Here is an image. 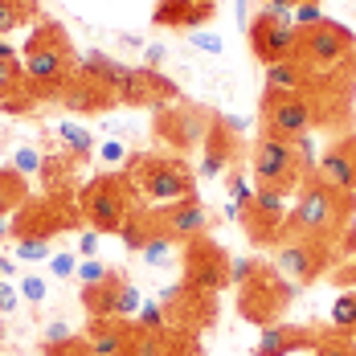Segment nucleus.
<instances>
[{
    "instance_id": "nucleus-59",
    "label": "nucleus",
    "mask_w": 356,
    "mask_h": 356,
    "mask_svg": "<svg viewBox=\"0 0 356 356\" xmlns=\"http://www.w3.org/2000/svg\"><path fill=\"white\" fill-rule=\"evenodd\" d=\"M0 356H13V353H0Z\"/></svg>"
},
{
    "instance_id": "nucleus-13",
    "label": "nucleus",
    "mask_w": 356,
    "mask_h": 356,
    "mask_svg": "<svg viewBox=\"0 0 356 356\" xmlns=\"http://www.w3.org/2000/svg\"><path fill=\"white\" fill-rule=\"evenodd\" d=\"M262 131L279 136V140H303L312 136V127L320 123V115L312 107V95H262Z\"/></svg>"
},
{
    "instance_id": "nucleus-51",
    "label": "nucleus",
    "mask_w": 356,
    "mask_h": 356,
    "mask_svg": "<svg viewBox=\"0 0 356 356\" xmlns=\"http://www.w3.org/2000/svg\"><path fill=\"white\" fill-rule=\"evenodd\" d=\"M164 58H168V49H164L160 41H152V45H143V66H152V70H160V66H164Z\"/></svg>"
},
{
    "instance_id": "nucleus-21",
    "label": "nucleus",
    "mask_w": 356,
    "mask_h": 356,
    "mask_svg": "<svg viewBox=\"0 0 356 356\" xmlns=\"http://www.w3.org/2000/svg\"><path fill=\"white\" fill-rule=\"evenodd\" d=\"M316 177L340 193H353L356 197V131L340 136L336 143H327L320 152V164H316Z\"/></svg>"
},
{
    "instance_id": "nucleus-26",
    "label": "nucleus",
    "mask_w": 356,
    "mask_h": 356,
    "mask_svg": "<svg viewBox=\"0 0 356 356\" xmlns=\"http://www.w3.org/2000/svg\"><path fill=\"white\" fill-rule=\"evenodd\" d=\"M140 356H201V340L177 332V327H160V332H143L140 336Z\"/></svg>"
},
{
    "instance_id": "nucleus-29",
    "label": "nucleus",
    "mask_w": 356,
    "mask_h": 356,
    "mask_svg": "<svg viewBox=\"0 0 356 356\" xmlns=\"http://www.w3.org/2000/svg\"><path fill=\"white\" fill-rule=\"evenodd\" d=\"M49 131H54V140H58V147H62V152H70V156H78L82 164H86V160H90V156L99 152V143H95V136H90L86 127H78V123H70V119L54 123Z\"/></svg>"
},
{
    "instance_id": "nucleus-38",
    "label": "nucleus",
    "mask_w": 356,
    "mask_h": 356,
    "mask_svg": "<svg viewBox=\"0 0 356 356\" xmlns=\"http://www.w3.org/2000/svg\"><path fill=\"white\" fill-rule=\"evenodd\" d=\"M312 356H356V340H348V336H336V332H323L320 348Z\"/></svg>"
},
{
    "instance_id": "nucleus-42",
    "label": "nucleus",
    "mask_w": 356,
    "mask_h": 356,
    "mask_svg": "<svg viewBox=\"0 0 356 356\" xmlns=\"http://www.w3.org/2000/svg\"><path fill=\"white\" fill-rule=\"evenodd\" d=\"M136 323H140L143 332H160V327H168V323H164V307H160V303H147V299H143Z\"/></svg>"
},
{
    "instance_id": "nucleus-54",
    "label": "nucleus",
    "mask_w": 356,
    "mask_h": 356,
    "mask_svg": "<svg viewBox=\"0 0 356 356\" xmlns=\"http://www.w3.org/2000/svg\"><path fill=\"white\" fill-rule=\"evenodd\" d=\"M119 41H123L127 49H143V41H140V37H131V33H123V37H119Z\"/></svg>"
},
{
    "instance_id": "nucleus-3",
    "label": "nucleus",
    "mask_w": 356,
    "mask_h": 356,
    "mask_svg": "<svg viewBox=\"0 0 356 356\" xmlns=\"http://www.w3.org/2000/svg\"><path fill=\"white\" fill-rule=\"evenodd\" d=\"M78 217L95 229V234H123L143 209H152L136 193V184L127 180V172H99L95 180H86L74 197Z\"/></svg>"
},
{
    "instance_id": "nucleus-39",
    "label": "nucleus",
    "mask_w": 356,
    "mask_h": 356,
    "mask_svg": "<svg viewBox=\"0 0 356 356\" xmlns=\"http://www.w3.org/2000/svg\"><path fill=\"white\" fill-rule=\"evenodd\" d=\"M140 307H143V295H140V286H123V291H119V307H115V316H119V320H136V316H140Z\"/></svg>"
},
{
    "instance_id": "nucleus-11",
    "label": "nucleus",
    "mask_w": 356,
    "mask_h": 356,
    "mask_svg": "<svg viewBox=\"0 0 356 356\" xmlns=\"http://www.w3.org/2000/svg\"><path fill=\"white\" fill-rule=\"evenodd\" d=\"M160 307H164V323L177 327V332H188V336H201L217 320V295L197 291L188 283L164 286L160 291Z\"/></svg>"
},
{
    "instance_id": "nucleus-27",
    "label": "nucleus",
    "mask_w": 356,
    "mask_h": 356,
    "mask_svg": "<svg viewBox=\"0 0 356 356\" xmlns=\"http://www.w3.org/2000/svg\"><path fill=\"white\" fill-rule=\"evenodd\" d=\"M123 286H127V279H123L119 270H111L103 283L82 286V307H86V316H90V320H107V316H115L119 291H123Z\"/></svg>"
},
{
    "instance_id": "nucleus-34",
    "label": "nucleus",
    "mask_w": 356,
    "mask_h": 356,
    "mask_svg": "<svg viewBox=\"0 0 356 356\" xmlns=\"http://www.w3.org/2000/svg\"><path fill=\"white\" fill-rule=\"evenodd\" d=\"M156 229H160V225H156V213H152V209H143V213L136 217L119 238H123V246H127V250H143L147 242H152V234H156Z\"/></svg>"
},
{
    "instance_id": "nucleus-12",
    "label": "nucleus",
    "mask_w": 356,
    "mask_h": 356,
    "mask_svg": "<svg viewBox=\"0 0 356 356\" xmlns=\"http://www.w3.org/2000/svg\"><path fill=\"white\" fill-rule=\"evenodd\" d=\"M180 266H184V283L197 286V291L217 295V291L229 286V254H225V246H217L209 234L180 246Z\"/></svg>"
},
{
    "instance_id": "nucleus-36",
    "label": "nucleus",
    "mask_w": 356,
    "mask_h": 356,
    "mask_svg": "<svg viewBox=\"0 0 356 356\" xmlns=\"http://www.w3.org/2000/svg\"><path fill=\"white\" fill-rule=\"evenodd\" d=\"M225 197H229V201H238V205H242V209H246L250 205V197H254V188H250V180L242 177V172H238V168H225Z\"/></svg>"
},
{
    "instance_id": "nucleus-31",
    "label": "nucleus",
    "mask_w": 356,
    "mask_h": 356,
    "mask_svg": "<svg viewBox=\"0 0 356 356\" xmlns=\"http://www.w3.org/2000/svg\"><path fill=\"white\" fill-rule=\"evenodd\" d=\"M25 201H29V193H25V177L13 172V168H0V217L17 213Z\"/></svg>"
},
{
    "instance_id": "nucleus-41",
    "label": "nucleus",
    "mask_w": 356,
    "mask_h": 356,
    "mask_svg": "<svg viewBox=\"0 0 356 356\" xmlns=\"http://www.w3.org/2000/svg\"><path fill=\"white\" fill-rule=\"evenodd\" d=\"M78 262H82L78 254H66V250H62V254H49V262H45V266H49V275H54V279H74V275H78Z\"/></svg>"
},
{
    "instance_id": "nucleus-7",
    "label": "nucleus",
    "mask_w": 356,
    "mask_h": 356,
    "mask_svg": "<svg viewBox=\"0 0 356 356\" xmlns=\"http://www.w3.org/2000/svg\"><path fill=\"white\" fill-rule=\"evenodd\" d=\"M353 45H356L353 29H344L340 21H327V17H323L320 25L299 29V49H295V58L316 74V78H332V74L344 70Z\"/></svg>"
},
{
    "instance_id": "nucleus-55",
    "label": "nucleus",
    "mask_w": 356,
    "mask_h": 356,
    "mask_svg": "<svg viewBox=\"0 0 356 356\" xmlns=\"http://www.w3.org/2000/svg\"><path fill=\"white\" fill-rule=\"evenodd\" d=\"M344 74H353L356 78V45H353V54H348V62H344Z\"/></svg>"
},
{
    "instance_id": "nucleus-46",
    "label": "nucleus",
    "mask_w": 356,
    "mask_h": 356,
    "mask_svg": "<svg viewBox=\"0 0 356 356\" xmlns=\"http://www.w3.org/2000/svg\"><path fill=\"white\" fill-rule=\"evenodd\" d=\"M258 266H262L258 258H229V286H242Z\"/></svg>"
},
{
    "instance_id": "nucleus-14",
    "label": "nucleus",
    "mask_w": 356,
    "mask_h": 356,
    "mask_svg": "<svg viewBox=\"0 0 356 356\" xmlns=\"http://www.w3.org/2000/svg\"><path fill=\"white\" fill-rule=\"evenodd\" d=\"M332 254H336V246H323V242H312V238H286L283 246L275 250L270 266L283 275L286 283L307 286L332 266Z\"/></svg>"
},
{
    "instance_id": "nucleus-25",
    "label": "nucleus",
    "mask_w": 356,
    "mask_h": 356,
    "mask_svg": "<svg viewBox=\"0 0 356 356\" xmlns=\"http://www.w3.org/2000/svg\"><path fill=\"white\" fill-rule=\"evenodd\" d=\"M312 86H316V74L299 58H283V62L266 66V82H262V90H270V95H307Z\"/></svg>"
},
{
    "instance_id": "nucleus-16",
    "label": "nucleus",
    "mask_w": 356,
    "mask_h": 356,
    "mask_svg": "<svg viewBox=\"0 0 356 356\" xmlns=\"http://www.w3.org/2000/svg\"><path fill=\"white\" fill-rule=\"evenodd\" d=\"M119 103H123V107L164 111V107H172V103H180V86L168 74L152 70V66H131L127 82L119 86Z\"/></svg>"
},
{
    "instance_id": "nucleus-52",
    "label": "nucleus",
    "mask_w": 356,
    "mask_h": 356,
    "mask_svg": "<svg viewBox=\"0 0 356 356\" xmlns=\"http://www.w3.org/2000/svg\"><path fill=\"white\" fill-rule=\"evenodd\" d=\"M54 356H95V353H90V344H86L82 336H74L70 344H62V348H54Z\"/></svg>"
},
{
    "instance_id": "nucleus-57",
    "label": "nucleus",
    "mask_w": 356,
    "mask_h": 356,
    "mask_svg": "<svg viewBox=\"0 0 356 356\" xmlns=\"http://www.w3.org/2000/svg\"><path fill=\"white\" fill-rule=\"evenodd\" d=\"M262 4H275V0H262ZM286 4H320V0H286Z\"/></svg>"
},
{
    "instance_id": "nucleus-20",
    "label": "nucleus",
    "mask_w": 356,
    "mask_h": 356,
    "mask_svg": "<svg viewBox=\"0 0 356 356\" xmlns=\"http://www.w3.org/2000/svg\"><path fill=\"white\" fill-rule=\"evenodd\" d=\"M156 213V225L172 238V242H193V238H201L205 229H209V213H205V205L197 201V197H184V201H172V205H160V209H152Z\"/></svg>"
},
{
    "instance_id": "nucleus-10",
    "label": "nucleus",
    "mask_w": 356,
    "mask_h": 356,
    "mask_svg": "<svg viewBox=\"0 0 356 356\" xmlns=\"http://www.w3.org/2000/svg\"><path fill=\"white\" fill-rule=\"evenodd\" d=\"M242 234L258 250H279L291 238L286 225V197L275 188H254L250 205L242 209Z\"/></svg>"
},
{
    "instance_id": "nucleus-53",
    "label": "nucleus",
    "mask_w": 356,
    "mask_h": 356,
    "mask_svg": "<svg viewBox=\"0 0 356 356\" xmlns=\"http://www.w3.org/2000/svg\"><path fill=\"white\" fill-rule=\"evenodd\" d=\"M234 4H238V25L246 29V25H250V17H254V13H250V0H234Z\"/></svg>"
},
{
    "instance_id": "nucleus-2",
    "label": "nucleus",
    "mask_w": 356,
    "mask_h": 356,
    "mask_svg": "<svg viewBox=\"0 0 356 356\" xmlns=\"http://www.w3.org/2000/svg\"><path fill=\"white\" fill-rule=\"evenodd\" d=\"M356 213V197L353 193H340L332 184H323L320 177H307L303 188H299V201L295 209L286 213V225H291V238H312V242H323V246H336L353 225Z\"/></svg>"
},
{
    "instance_id": "nucleus-50",
    "label": "nucleus",
    "mask_w": 356,
    "mask_h": 356,
    "mask_svg": "<svg viewBox=\"0 0 356 356\" xmlns=\"http://www.w3.org/2000/svg\"><path fill=\"white\" fill-rule=\"evenodd\" d=\"M17 299H21V291L8 283V279H0V316H8L17 307Z\"/></svg>"
},
{
    "instance_id": "nucleus-8",
    "label": "nucleus",
    "mask_w": 356,
    "mask_h": 356,
    "mask_svg": "<svg viewBox=\"0 0 356 356\" xmlns=\"http://www.w3.org/2000/svg\"><path fill=\"white\" fill-rule=\"evenodd\" d=\"M209 127H213V111L197 107V103H172V107L156 111V119H152V136L156 143L164 147V152H193V147H201L205 136H209Z\"/></svg>"
},
{
    "instance_id": "nucleus-23",
    "label": "nucleus",
    "mask_w": 356,
    "mask_h": 356,
    "mask_svg": "<svg viewBox=\"0 0 356 356\" xmlns=\"http://www.w3.org/2000/svg\"><path fill=\"white\" fill-rule=\"evenodd\" d=\"M213 17H217L213 0H156V8H152L156 29H180V33L205 29Z\"/></svg>"
},
{
    "instance_id": "nucleus-18",
    "label": "nucleus",
    "mask_w": 356,
    "mask_h": 356,
    "mask_svg": "<svg viewBox=\"0 0 356 356\" xmlns=\"http://www.w3.org/2000/svg\"><path fill=\"white\" fill-rule=\"evenodd\" d=\"M323 340L320 327L312 323H270L258 332V344H254V356H291V353H316Z\"/></svg>"
},
{
    "instance_id": "nucleus-19",
    "label": "nucleus",
    "mask_w": 356,
    "mask_h": 356,
    "mask_svg": "<svg viewBox=\"0 0 356 356\" xmlns=\"http://www.w3.org/2000/svg\"><path fill=\"white\" fill-rule=\"evenodd\" d=\"M238 156H242V136H238V131H229V127L221 123V115H213V127H209V136H205V143H201L197 177H201V180L225 177V168H234V164H238Z\"/></svg>"
},
{
    "instance_id": "nucleus-22",
    "label": "nucleus",
    "mask_w": 356,
    "mask_h": 356,
    "mask_svg": "<svg viewBox=\"0 0 356 356\" xmlns=\"http://www.w3.org/2000/svg\"><path fill=\"white\" fill-rule=\"evenodd\" d=\"M58 103L66 111H74V115H107L111 107H119V90H111L107 82H99V78L78 70L66 82V90H62Z\"/></svg>"
},
{
    "instance_id": "nucleus-37",
    "label": "nucleus",
    "mask_w": 356,
    "mask_h": 356,
    "mask_svg": "<svg viewBox=\"0 0 356 356\" xmlns=\"http://www.w3.org/2000/svg\"><path fill=\"white\" fill-rule=\"evenodd\" d=\"M17 291H21V299H29V307H37V303H45V295H49V283H45V275H33V270H25V279L17 283Z\"/></svg>"
},
{
    "instance_id": "nucleus-60",
    "label": "nucleus",
    "mask_w": 356,
    "mask_h": 356,
    "mask_svg": "<svg viewBox=\"0 0 356 356\" xmlns=\"http://www.w3.org/2000/svg\"><path fill=\"white\" fill-rule=\"evenodd\" d=\"M353 37H356V33H353Z\"/></svg>"
},
{
    "instance_id": "nucleus-9",
    "label": "nucleus",
    "mask_w": 356,
    "mask_h": 356,
    "mask_svg": "<svg viewBox=\"0 0 356 356\" xmlns=\"http://www.w3.org/2000/svg\"><path fill=\"white\" fill-rule=\"evenodd\" d=\"M74 221H82V217H78V205L62 201V197H29V201L13 213L8 225H13V238H17V242H25V238L54 242L58 234L74 229Z\"/></svg>"
},
{
    "instance_id": "nucleus-17",
    "label": "nucleus",
    "mask_w": 356,
    "mask_h": 356,
    "mask_svg": "<svg viewBox=\"0 0 356 356\" xmlns=\"http://www.w3.org/2000/svg\"><path fill=\"white\" fill-rule=\"evenodd\" d=\"M140 336L143 327L131 320H119V316H107V320H90L82 340L90 344L95 356H140Z\"/></svg>"
},
{
    "instance_id": "nucleus-1",
    "label": "nucleus",
    "mask_w": 356,
    "mask_h": 356,
    "mask_svg": "<svg viewBox=\"0 0 356 356\" xmlns=\"http://www.w3.org/2000/svg\"><path fill=\"white\" fill-rule=\"evenodd\" d=\"M78 49H74L70 33L62 29V21L54 17H41L37 29L29 33V41L21 45V70L33 82L37 99L41 103H58L66 82L78 74Z\"/></svg>"
},
{
    "instance_id": "nucleus-44",
    "label": "nucleus",
    "mask_w": 356,
    "mask_h": 356,
    "mask_svg": "<svg viewBox=\"0 0 356 356\" xmlns=\"http://www.w3.org/2000/svg\"><path fill=\"white\" fill-rule=\"evenodd\" d=\"M49 242H37V238H25V242H17V258H25V262H49Z\"/></svg>"
},
{
    "instance_id": "nucleus-32",
    "label": "nucleus",
    "mask_w": 356,
    "mask_h": 356,
    "mask_svg": "<svg viewBox=\"0 0 356 356\" xmlns=\"http://www.w3.org/2000/svg\"><path fill=\"white\" fill-rule=\"evenodd\" d=\"M327 332L356 340V291H344V295L332 303V327H327Z\"/></svg>"
},
{
    "instance_id": "nucleus-30",
    "label": "nucleus",
    "mask_w": 356,
    "mask_h": 356,
    "mask_svg": "<svg viewBox=\"0 0 356 356\" xmlns=\"http://www.w3.org/2000/svg\"><path fill=\"white\" fill-rule=\"evenodd\" d=\"M37 13H41L37 0H0V37L21 29V25H29V21H37Z\"/></svg>"
},
{
    "instance_id": "nucleus-5",
    "label": "nucleus",
    "mask_w": 356,
    "mask_h": 356,
    "mask_svg": "<svg viewBox=\"0 0 356 356\" xmlns=\"http://www.w3.org/2000/svg\"><path fill=\"white\" fill-rule=\"evenodd\" d=\"M250 172H254L258 188H275L283 197L299 193L303 180L312 177L303 156H299V147H295V140H279V136H266V131L250 147Z\"/></svg>"
},
{
    "instance_id": "nucleus-43",
    "label": "nucleus",
    "mask_w": 356,
    "mask_h": 356,
    "mask_svg": "<svg viewBox=\"0 0 356 356\" xmlns=\"http://www.w3.org/2000/svg\"><path fill=\"white\" fill-rule=\"evenodd\" d=\"M41 340H45V348H62V344H70L74 340V332H70V323L66 320H49Z\"/></svg>"
},
{
    "instance_id": "nucleus-49",
    "label": "nucleus",
    "mask_w": 356,
    "mask_h": 356,
    "mask_svg": "<svg viewBox=\"0 0 356 356\" xmlns=\"http://www.w3.org/2000/svg\"><path fill=\"white\" fill-rule=\"evenodd\" d=\"M78 258H99V234L95 229H82L78 234Z\"/></svg>"
},
{
    "instance_id": "nucleus-28",
    "label": "nucleus",
    "mask_w": 356,
    "mask_h": 356,
    "mask_svg": "<svg viewBox=\"0 0 356 356\" xmlns=\"http://www.w3.org/2000/svg\"><path fill=\"white\" fill-rule=\"evenodd\" d=\"M78 70L90 74V78H99V82H107L111 90H119V86L127 82L131 66H127V62H115V58L103 54V49H86V54L78 58Z\"/></svg>"
},
{
    "instance_id": "nucleus-45",
    "label": "nucleus",
    "mask_w": 356,
    "mask_h": 356,
    "mask_svg": "<svg viewBox=\"0 0 356 356\" xmlns=\"http://www.w3.org/2000/svg\"><path fill=\"white\" fill-rule=\"evenodd\" d=\"M184 37H188L193 49H205V54H221V49H225V41L217 33H209V29H193V33H184Z\"/></svg>"
},
{
    "instance_id": "nucleus-47",
    "label": "nucleus",
    "mask_w": 356,
    "mask_h": 356,
    "mask_svg": "<svg viewBox=\"0 0 356 356\" xmlns=\"http://www.w3.org/2000/svg\"><path fill=\"white\" fill-rule=\"evenodd\" d=\"M99 160H107V164H127V143L123 140H103L99 143Z\"/></svg>"
},
{
    "instance_id": "nucleus-6",
    "label": "nucleus",
    "mask_w": 356,
    "mask_h": 356,
    "mask_svg": "<svg viewBox=\"0 0 356 356\" xmlns=\"http://www.w3.org/2000/svg\"><path fill=\"white\" fill-rule=\"evenodd\" d=\"M295 295H299V286L286 283L270 262H262L246 283L238 286V316H242L246 323H262V327H270V323L283 320V312L291 307Z\"/></svg>"
},
{
    "instance_id": "nucleus-4",
    "label": "nucleus",
    "mask_w": 356,
    "mask_h": 356,
    "mask_svg": "<svg viewBox=\"0 0 356 356\" xmlns=\"http://www.w3.org/2000/svg\"><path fill=\"white\" fill-rule=\"evenodd\" d=\"M123 172H127V180L136 184V193H140L152 209L184 201V197H197L193 168L184 164V156L164 152V147L160 152H136V156H127V168Z\"/></svg>"
},
{
    "instance_id": "nucleus-40",
    "label": "nucleus",
    "mask_w": 356,
    "mask_h": 356,
    "mask_svg": "<svg viewBox=\"0 0 356 356\" xmlns=\"http://www.w3.org/2000/svg\"><path fill=\"white\" fill-rule=\"evenodd\" d=\"M107 275H111V266H103L99 258H82V262H78V275H74V279H78L82 286H95V283H103Z\"/></svg>"
},
{
    "instance_id": "nucleus-33",
    "label": "nucleus",
    "mask_w": 356,
    "mask_h": 356,
    "mask_svg": "<svg viewBox=\"0 0 356 356\" xmlns=\"http://www.w3.org/2000/svg\"><path fill=\"white\" fill-rule=\"evenodd\" d=\"M177 246H180V242H172L164 229H156V234H152V242H147L140 254H143V262H147V266L164 270V266H172V262H177Z\"/></svg>"
},
{
    "instance_id": "nucleus-15",
    "label": "nucleus",
    "mask_w": 356,
    "mask_h": 356,
    "mask_svg": "<svg viewBox=\"0 0 356 356\" xmlns=\"http://www.w3.org/2000/svg\"><path fill=\"white\" fill-rule=\"evenodd\" d=\"M246 41H250V54H254L262 66H275V62H283V58H295V49H299V29H295L291 21L270 17L266 8H258L246 25Z\"/></svg>"
},
{
    "instance_id": "nucleus-48",
    "label": "nucleus",
    "mask_w": 356,
    "mask_h": 356,
    "mask_svg": "<svg viewBox=\"0 0 356 356\" xmlns=\"http://www.w3.org/2000/svg\"><path fill=\"white\" fill-rule=\"evenodd\" d=\"M323 13L320 4H295V29H312V25H320Z\"/></svg>"
},
{
    "instance_id": "nucleus-24",
    "label": "nucleus",
    "mask_w": 356,
    "mask_h": 356,
    "mask_svg": "<svg viewBox=\"0 0 356 356\" xmlns=\"http://www.w3.org/2000/svg\"><path fill=\"white\" fill-rule=\"evenodd\" d=\"M82 168V160L70 156V152H49L45 160H41V184H45V197H78V188L82 184H74V172Z\"/></svg>"
},
{
    "instance_id": "nucleus-35",
    "label": "nucleus",
    "mask_w": 356,
    "mask_h": 356,
    "mask_svg": "<svg viewBox=\"0 0 356 356\" xmlns=\"http://www.w3.org/2000/svg\"><path fill=\"white\" fill-rule=\"evenodd\" d=\"M41 152L29 147V143H21L17 152H13V172H21V177H41Z\"/></svg>"
},
{
    "instance_id": "nucleus-58",
    "label": "nucleus",
    "mask_w": 356,
    "mask_h": 356,
    "mask_svg": "<svg viewBox=\"0 0 356 356\" xmlns=\"http://www.w3.org/2000/svg\"><path fill=\"white\" fill-rule=\"evenodd\" d=\"M37 356H54V348H45V344H41V353H37Z\"/></svg>"
},
{
    "instance_id": "nucleus-56",
    "label": "nucleus",
    "mask_w": 356,
    "mask_h": 356,
    "mask_svg": "<svg viewBox=\"0 0 356 356\" xmlns=\"http://www.w3.org/2000/svg\"><path fill=\"white\" fill-rule=\"evenodd\" d=\"M4 238H13V225H8V217H0V242Z\"/></svg>"
}]
</instances>
